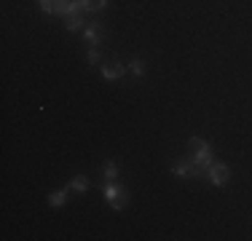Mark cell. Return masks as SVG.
<instances>
[{"label":"cell","instance_id":"1","mask_svg":"<svg viewBox=\"0 0 252 241\" xmlns=\"http://www.w3.org/2000/svg\"><path fill=\"white\" fill-rule=\"evenodd\" d=\"M102 196H105V201L110 204L113 209H124L126 207V190L116 182V180H107V182L102 185Z\"/></svg>","mask_w":252,"mask_h":241},{"label":"cell","instance_id":"2","mask_svg":"<svg viewBox=\"0 0 252 241\" xmlns=\"http://www.w3.org/2000/svg\"><path fill=\"white\" fill-rule=\"evenodd\" d=\"M207 177L212 185H218V188H223V185L231 180V169H228L225 164H220V161H212V166L207 169Z\"/></svg>","mask_w":252,"mask_h":241},{"label":"cell","instance_id":"3","mask_svg":"<svg viewBox=\"0 0 252 241\" xmlns=\"http://www.w3.org/2000/svg\"><path fill=\"white\" fill-rule=\"evenodd\" d=\"M193 166L199 169V172H207L209 166H212V145L209 142H204L196 148V153H193Z\"/></svg>","mask_w":252,"mask_h":241},{"label":"cell","instance_id":"4","mask_svg":"<svg viewBox=\"0 0 252 241\" xmlns=\"http://www.w3.org/2000/svg\"><path fill=\"white\" fill-rule=\"evenodd\" d=\"M126 70H129L126 64H121V62H110V64H105V67H102V78H105V81H118V78H121Z\"/></svg>","mask_w":252,"mask_h":241},{"label":"cell","instance_id":"5","mask_svg":"<svg viewBox=\"0 0 252 241\" xmlns=\"http://www.w3.org/2000/svg\"><path fill=\"white\" fill-rule=\"evenodd\" d=\"M172 174H175V177H196V174H201L199 169L193 166V161H177L175 166H172Z\"/></svg>","mask_w":252,"mask_h":241},{"label":"cell","instance_id":"6","mask_svg":"<svg viewBox=\"0 0 252 241\" xmlns=\"http://www.w3.org/2000/svg\"><path fill=\"white\" fill-rule=\"evenodd\" d=\"M78 3H81L83 14H97V11H102L107 5V0H78Z\"/></svg>","mask_w":252,"mask_h":241},{"label":"cell","instance_id":"7","mask_svg":"<svg viewBox=\"0 0 252 241\" xmlns=\"http://www.w3.org/2000/svg\"><path fill=\"white\" fill-rule=\"evenodd\" d=\"M83 38H86L89 46H97L99 40H102V30L97 27V24H89V27L83 30Z\"/></svg>","mask_w":252,"mask_h":241},{"label":"cell","instance_id":"8","mask_svg":"<svg viewBox=\"0 0 252 241\" xmlns=\"http://www.w3.org/2000/svg\"><path fill=\"white\" fill-rule=\"evenodd\" d=\"M126 67H129V72H131V75H137V78L145 75V62H142V59H131Z\"/></svg>","mask_w":252,"mask_h":241},{"label":"cell","instance_id":"9","mask_svg":"<svg viewBox=\"0 0 252 241\" xmlns=\"http://www.w3.org/2000/svg\"><path fill=\"white\" fill-rule=\"evenodd\" d=\"M102 174H105V180H116V177H118L116 161H105V166H102Z\"/></svg>","mask_w":252,"mask_h":241},{"label":"cell","instance_id":"10","mask_svg":"<svg viewBox=\"0 0 252 241\" xmlns=\"http://www.w3.org/2000/svg\"><path fill=\"white\" fill-rule=\"evenodd\" d=\"M64 198H67V190H54L49 196V204L57 209V207H62V204H64Z\"/></svg>","mask_w":252,"mask_h":241},{"label":"cell","instance_id":"11","mask_svg":"<svg viewBox=\"0 0 252 241\" xmlns=\"http://www.w3.org/2000/svg\"><path fill=\"white\" fill-rule=\"evenodd\" d=\"M81 27H83V19H81V14H73V16H67V30H70V32H78Z\"/></svg>","mask_w":252,"mask_h":241},{"label":"cell","instance_id":"12","mask_svg":"<svg viewBox=\"0 0 252 241\" xmlns=\"http://www.w3.org/2000/svg\"><path fill=\"white\" fill-rule=\"evenodd\" d=\"M70 188L78 190V193H86V190H89V180H86V177H75L73 182H70Z\"/></svg>","mask_w":252,"mask_h":241},{"label":"cell","instance_id":"13","mask_svg":"<svg viewBox=\"0 0 252 241\" xmlns=\"http://www.w3.org/2000/svg\"><path fill=\"white\" fill-rule=\"evenodd\" d=\"M40 8L46 14H57V0H40Z\"/></svg>","mask_w":252,"mask_h":241},{"label":"cell","instance_id":"14","mask_svg":"<svg viewBox=\"0 0 252 241\" xmlns=\"http://www.w3.org/2000/svg\"><path fill=\"white\" fill-rule=\"evenodd\" d=\"M86 59H89V64H97V62H99V51H97V46H92V48H89Z\"/></svg>","mask_w":252,"mask_h":241}]
</instances>
